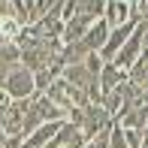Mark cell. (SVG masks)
<instances>
[{
    "instance_id": "16",
    "label": "cell",
    "mask_w": 148,
    "mask_h": 148,
    "mask_svg": "<svg viewBox=\"0 0 148 148\" xmlns=\"http://www.w3.org/2000/svg\"><path fill=\"white\" fill-rule=\"evenodd\" d=\"M109 148H130V145H127V136H124V130H121L118 121H112V127H109Z\"/></svg>"
},
{
    "instance_id": "7",
    "label": "cell",
    "mask_w": 148,
    "mask_h": 148,
    "mask_svg": "<svg viewBox=\"0 0 148 148\" xmlns=\"http://www.w3.org/2000/svg\"><path fill=\"white\" fill-rule=\"evenodd\" d=\"M136 6L127 3V0H106V9H103V21L109 27H121L127 21H136Z\"/></svg>"
},
{
    "instance_id": "21",
    "label": "cell",
    "mask_w": 148,
    "mask_h": 148,
    "mask_svg": "<svg viewBox=\"0 0 148 148\" xmlns=\"http://www.w3.org/2000/svg\"><path fill=\"white\" fill-rule=\"evenodd\" d=\"M9 70H12V66L0 60V88H3V82H6V76H9Z\"/></svg>"
},
{
    "instance_id": "5",
    "label": "cell",
    "mask_w": 148,
    "mask_h": 148,
    "mask_svg": "<svg viewBox=\"0 0 148 148\" xmlns=\"http://www.w3.org/2000/svg\"><path fill=\"white\" fill-rule=\"evenodd\" d=\"M142 33H145V24L139 21L136 27H133V33H130V36L124 39V45L118 49L115 60H112V64H115L118 70H124V73H127V70L133 66V60H136L139 55H142Z\"/></svg>"
},
{
    "instance_id": "19",
    "label": "cell",
    "mask_w": 148,
    "mask_h": 148,
    "mask_svg": "<svg viewBox=\"0 0 148 148\" xmlns=\"http://www.w3.org/2000/svg\"><path fill=\"white\" fill-rule=\"evenodd\" d=\"M64 3H66V0H42L45 12H49V9H64Z\"/></svg>"
},
{
    "instance_id": "23",
    "label": "cell",
    "mask_w": 148,
    "mask_h": 148,
    "mask_svg": "<svg viewBox=\"0 0 148 148\" xmlns=\"http://www.w3.org/2000/svg\"><path fill=\"white\" fill-rule=\"evenodd\" d=\"M85 148H94V142H88V145H85Z\"/></svg>"
},
{
    "instance_id": "6",
    "label": "cell",
    "mask_w": 148,
    "mask_h": 148,
    "mask_svg": "<svg viewBox=\"0 0 148 148\" xmlns=\"http://www.w3.org/2000/svg\"><path fill=\"white\" fill-rule=\"evenodd\" d=\"M136 24H139V18H136V21H127V24H121V27H109V36H106L103 49L97 51V55L103 58V64H112V60H115L118 49L124 45V39L133 33V27H136Z\"/></svg>"
},
{
    "instance_id": "12",
    "label": "cell",
    "mask_w": 148,
    "mask_h": 148,
    "mask_svg": "<svg viewBox=\"0 0 148 148\" xmlns=\"http://www.w3.org/2000/svg\"><path fill=\"white\" fill-rule=\"evenodd\" d=\"M115 121L124 127V130H142L145 121H148V106H136V109H130V112H124V115H118Z\"/></svg>"
},
{
    "instance_id": "17",
    "label": "cell",
    "mask_w": 148,
    "mask_h": 148,
    "mask_svg": "<svg viewBox=\"0 0 148 148\" xmlns=\"http://www.w3.org/2000/svg\"><path fill=\"white\" fill-rule=\"evenodd\" d=\"M121 130H124V127H121ZM124 136H127V145H130V148L142 145V130H124Z\"/></svg>"
},
{
    "instance_id": "14",
    "label": "cell",
    "mask_w": 148,
    "mask_h": 148,
    "mask_svg": "<svg viewBox=\"0 0 148 148\" xmlns=\"http://www.w3.org/2000/svg\"><path fill=\"white\" fill-rule=\"evenodd\" d=\"M39 124H45V121H42V118H39V112H36V109H33V106H27V115H24V127H21V136H24V139H27V136H30V133H33V130H36V127H39Z\"/></svg>"
},
{
    "instance_id": "11",
    "label": "cell",
    "mask_w": 148,
    "mask_h": 148,
    "mask_svg": "<svg viewBox=\"0 0 148 148\" xmlns=\"http://www.w3.org/2000/svg\"><path fill=\"white\" fill-rule=\"evenodd\" d=\"M106 36H109V24H106L103 18H97V21L85 30L82 42H85V49H88V51H100V49H103V42H106Z\"/></svg>"
},
{
    "instance_id": "20",
    "label": "cell",
    "mask_w": 148,
    "mask_h": 148,
    "mask_svg": "<svg viewBox=\"0 0 148 148\" xmlns=\"http://www.w3.org/2000/svg\"><path fill=\"white\" fill-rule=\"evenodd\" d=\"M139 97H142V106H148V76H145V82L139 85Z\"/></svg>"
},
{
    "instance_id": "4",
    "label": "cell",
    "mask_w": 148,
    "mask_h": 148,
    "mask_svg": "<svg viewBox=\"0 0 148 148\" xmlns=\"http://www.w3.org/2000/svg\"><path fill=\"white\" fill-rule=\"evenodd\" d=\"M60 76L66 79V82L73 85V88H79L85 94V97L91 100V103H100V85H97V73H91L85 64H73V66H64V73Z\"/></svg>"
},
{
    "instance_id": "13",
    "label": "cell",
    "mask_w": 148,
    "mask_h": 148,
    "mask_svg": "<svg viewBox=\"0 0 148 148\" xmlns=\"http://www.w3.org/2000/svg\"><path fill=\"white\" fill-rule=\"evenodd\" d=\"M24 27H27V24H21L15 15H0V39H3V42H15L18 33Z\"/></svg>"
},
{
    "instance_id": "8",
    "label": "cell",
    "mask_w": 148,
    "mask_h": 148,
    "mask_svg": "<svg viewBox=\"0 0 148 148\" xmlns=\"http://www.w3.org/2000/svg\"><path fill=\"white\" fill-rule=\"evenodd\" d=\"M30 30L36 33L39 39H55V36H60V30H64V15H60V9H49L42 18H36V21L30 24Z\"/></svg>"
},
{
    "instance_id": "10",
    "label": "cell",
    "mask_w": 148,
    "mask_h": 148,
    "mask_svg": "<svg viewBox=\"0 0 148 148\" xmlns=\"http://www.w3.org/2000/svg\"><path fill=\"white\" fill-rule=\"evenodd\" d=\"M127 79V73L124 70H118L115 64H103V70H100V76H97V85H100V97L103 94H109L112 88H118L121 82Z\"/></svg>"
},
{
    "instance_id": "15",
    "label": "cell",
    "mask_w": 148,
    "mask_h": 148,
    "mask_svg": "<svg viewBox=\"0 0 148 148\" xmlns=\"http://www.w3.org/2000/svg\"><path fill=\"white\" fill-rule=\"evenodd\" d=\"M0 60H3V64H9V66L21 64V49H18L15 42H6L3 49H0Z\"/></svg>"
},
{
    "instance_id": "18",
    "label": "cell",
    "mask_w": 148,
    "mask_h": 148,
    "mask_svg": "<svg viewBox=\"0 0 148 148\" xmlns=\"http://www.w3.org/2000/svg\"><path fill=\"white\" fill-rule=\"evenodd\" d=\"M136 15H139V21H142L145 27H148V0H142V3L136 6Z\"/></svg>"
},
{
    "instance_id": "3",
    "label": "cell",
    "mask_w": 148,
    "mask_h": 148,
    "mask_svg": "<svg viewBox=\"0 0 148 148\" xmlns=\"http://www.w3.org/2000/svg\"><path fill=\"white\" fill-rule=\"evenodd\" d=\"M3 91L9 94L12 100H30L33 94H36L33 73H30L24 64H15V66L9 70V76H6V82H3Z\"/></svg>"
},
{
    "instance_id": "2",
    "label": "cell",
    "mask_w": 148,
    "mask_h": 148,
    "mask_svg": "<svg viewBox=\"0 0 148 148\" xmlns=\"http://www.w3.org/2000/svg\"><path fill=\"white\" fill-rule=\"evenodd\" d=\"M42 94H45V97H49V100H51L55 106H60V109H64L66 115H70L73 109H79V106L91 103V100L85 97V94L79 91V88H73V85L66 82L64 76H60V79H55V82H51V85H49V88H45Z\"/></svg>"
},
{
    "instance_id": "22",
    "label": "cell",
    "mask_w": 148,
    "mask_h": 148,
    "mask_svg": "<svg viewBox=\"0 0 148 148\" xmlns=\"http://www.w3.org/2000/svg\"><path fill=\"white\" fill-rule=\"evenodd\" d=\"M142 136H145V139H148V121H145V127H142Z\"/></svg>"
},
{
    "instance_id": "1",
    "label": "cell",
    "mask_w": 148,
    "mask_h": 148,
    "mask_svg": "<svg viewBox=\"0 0 148 148\" xmlns=\"http://www.w3.org/2000/svg\"><path fill=\"white\" fill-rule=\"evenodd\" d=\"M66 118L82 130V136L88 139V142L97 136V133H103L106 127L115 121V118H109V112H106L100 103H85V106H79V109H73Z\"/></svg>"
},
{
    "instance_id": "9",
    "label": "cell",
    "mask_w": 148,
    "mask_h": 148,
    "mask_svg": "<svg viewBox=\"0 0 148 148\" xmlns=\"http://www.w3.org/2000/svg\"><path fill=\"white\" fill-rule=\"evenodd\" d=\"M30 106L39 112V118H42V121H64V118H66V112L60 109V106H55L45 94H33V97H30Z\"/></svg>"
}]
</instances>
